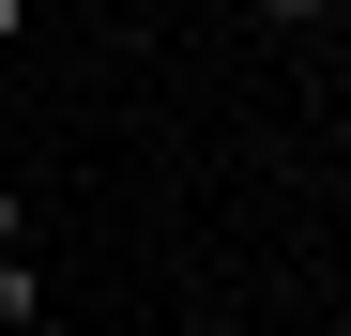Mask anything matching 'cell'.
Here are the masks:
<instances>
[{"instance_id": "cell-2", "label": "cell", "mask_w": 351, "mask_h": 336, "mask_svg": "<svg viewBox=\"0 0 351 336\" xmlns=\"http://www.w3.org/2000/svg\"><path fill=\"white\" fill-rule=\"evenodd\" d=\"M46 321V260H0V336H31Z\"/></svg>"}, {"instance_id": "cell-6", "label": "cell", "mask_w": 351, "mask_h": 336, "mask_svg": "<svg viewBox=\"0 0 351 336\" xmlns=\"http://www.w3.org/2000/svg\"><path fill=\"white\" fill-rule=\"evenodd\" d=\"M168 336H184V321H168Z\"/></svg>"}, {"instance_id": "cell-5", "label": "cell", "mask_w": 351, "mask_h": 336, "mask_svg": "<svg viewBox=\"0 0 351 336\" xmlns=\"http://www.w3.org/2000/svg\"><path fill=\"white\" fill-rule=\"evenodd\" d=\"M16 31H31V0H0V46H16Z\"/></svg>"}, {"instance_id": "cell-4", "label": "cell", "mask_w": 351, "mask_h": 336, "mask_svg": "<svg viewBox=\"0 0 351 336\" xmlns=\"http://www.w3.org/2000/svg\"><path fill=\"white\" fill-rule=\"evenodd\" d=\"M107 16H123V31H153V16H168V0H107Z\"/></svg>"}, {"instance_id": "cell-1", "label": "cell", "mask_w": 351, "mask_h": 336, "mask_svg": "<svg viewBox=\"0 0 351 336\" xmlns=\"http://www.w3.org/2000/svg\"><path fill=\"white\" fill-rule=\"evenodd\" d=\"M336 16H351V0H260V31H275V46H321Z\"/></svg>"}, {"instance_id": "cell-3", "label": "cell", "mask_w": 351, "mask_h": 336, "mask_svg": "<svg viewBox=\"0 0 351 336\" xmlns=\"http://www.w3.org/2000/svg\"><path fill=\"white\" fill-rule=\"evenodd\" d=\"M0 260H31V199L16 184H0Z\"/></svg>"}]
</instances>
